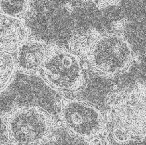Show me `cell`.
<instances>
[{
    "label": "cell",
    "instance_id": "obj_4",
    "mask_svg": "<svg viewBox=\"0 0 146 145\" xmlns=\"http://www.w3.org/2000/svg\"><path fill=\"white\" fill-rule=\"evenodd\" d=\"M57 121L70 136L89 145H105L109 133L104 113L89 101L62 96L57 102Z\"/></svg>",
    "mask_w": 146,
    "mask_h": 145
},
{
    "label": "cell",
    "instance_id": "obj_6",
    "mask_svg": "<svg viewBox=\"0 0 146 145\" xmlns=\"http://www.w3.org/2000/svg\"><path fill=\"white\" fill-rule=\"evenodd\" d=\"M50 48V43L29 37L14 53L17 72L29 76H38Z\"/></svg>",
    "mask_w": 146,
    "mask_h": 145
},
{
    "label": "cell",
    "instance_id": "obj_8",
    "mask_svg": "<svg viewBox=\"0 0 146 145\" xmlns=\"http://www.w3.org/2000/svg\"><path fill=\"white\" fill-rule=\"evenodd\" d=\"M34 0H0V13L25 20L33 10Z\"/></svg>",
    "mask_w": 146,
    "mask_h": 145
},
{
    "label": "cell",
    "instance_id": "obj_9",
    "mask_svg": "<svg viewBox=\"0 0 146 145\" xmlns=\"http://www.w3.org/2000/svg\"><path fill=\"white\" fill-rule=\"evenodd\" d=\"M16 73L17 68L14 54L0 51V93L10 86Z\"/></svg>",
    "mask_w": 146,
    "mask_h": 145
},
{
    "label": "cell",
    "instance_id": "obj_7",
    "mask_svg": "<svg viewBox=\"0 0 146 145\" xmlns=\"http://www.w3.org/2000/svg\"><path fill=\"white\" fill-rule=\"evenodd\" d=\"M29 37L31 31L25 20L0 13V51L14 54Z\"/></svg>",
    "mask_w": 146,
    "mask_h": 145
},
{
    "label": "cell",
    "instance_id": "obj_11",
    "mask_svg": "<svg viewBox=\"0 0 146 145\" xmlns=\"http://www.w3.org/2000/svg\"><path fill=\"white\" fill-rule=\"evenodd\" d=\"M0 145H12V144H10V143L6 142V143H0Z\"/></svg>",
    "mask_w": 146,
    "mask_h": 145
},
{
    "label": "cell",
    "instance_id": "obj_2",
    "mask_svg": "<svg viewBox=\"0 0 146 145\" xmlns=\"http://www.w3.org/2000/svg\"><path fill=\"white\" fill-rule=\"evenodd\" d=\"M104 115L116 143L146 140V83L137 81L108 93Z\"/></svg>",
    "mask_w": 146,
    "mask_h": 145
},
{
    "label": "cell",
    "instance_id": "obj_1",
    "mask_svg": "<svg viewBox=\"0 0 146 145\" xmlns=\"http://www.w3.org/2000/svg\"><path fill=\"white\" fill-rule=\"evenodd\" d=\"M68 48L78 55L86 69L104 78L125 74L138 60L125 35L118 31H77L68 40Z\"/></svg>",
    "mask_w": 146,
    "mask_h": 145
},
{
    "label": "cell",
    "instance_id": "obj_10",
    "mask_svg": "<svg viewBox=\"0 0 146 145\" xmlns=\"http://www.w3.org/2000/svg\"><path fill=\"white\" fill-rule=\"evenodd\" d=\"M81 2L92 3L98 9H105L108 7L118 6L121 3V0H79Z\"/></svg>",
    "mask_w": 146,
    "mask_h": 145
},
{
    "label": "cell",
    "instance_id": "obj_3",
    "mask_svg": "<svg viewBox=\"0 0 146 145\" xmlns=\"http://www.w3.org/2000/svg\"><path fill=\"white\" fill-rule=\"evenodd\" d=\"M8 143L12 145H46L56 139L57 119L37 105H16L1 115Z\"/></svg>",
    "mask_w": 146,
    "mask_h": 145
},
{
    "label": "cell",
    "instance_id": "obj_12",
    "mask_svg": "<svg viewBox=\"0 0 146 145\" xmlns=\"http://www.w3.org/2000/svg\"><path fill=\"white\" fill-rule=\"evenodd\" d=\"M105 145H111V144H110V143H108V144H105Z\"/></svg>",
    "mask_w": 146,
    "mask_h": 145
},
{
    "label": "cell",
    "instance_id": "obj_5",
    "mask_svg": "<svg viewBox=\"0 0 146 145\" xmlns=\"http://www.w3.org/2000/svg\"><path fill=\"white\" fill-rule=\"evenodd\" d=\"M38 76L49 88L62 95L80 92L87 83L86 68L81 59L68 47L56 43H50Z\"/></svg>",
    "mask_w": 146,
    "mask_h": 145
}]
</instances>
